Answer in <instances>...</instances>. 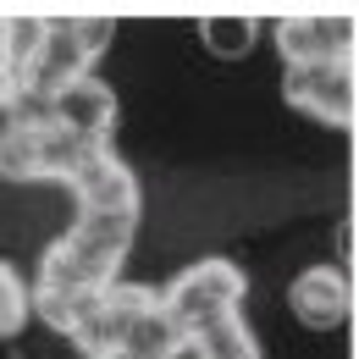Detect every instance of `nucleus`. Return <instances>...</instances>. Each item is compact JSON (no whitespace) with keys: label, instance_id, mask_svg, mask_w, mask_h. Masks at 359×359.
Instances as JSON below:
<instances>
[{"label":"nucleus","instance_id":"f257e3e1","mask_svg":"<svg viewBox=\"0 0 359 359\" xmlns=\"http://www.w3.org/2000/svg\"><path fill=\"white\" fill-rule=\"evenodd\" d=\"M155 299L138 287H83L78 293V332L72 343L83 348V359H122L133 320L149 310Z\"/></svg>","mask_w":359,"mask_h":359},{"label":"nucleus","instance_id":"f03ea898","mask_svg":"<svg viewBox=\"0 0 359 359\" xmlns=\"http://www.w3.org/2000/svg\"><path fill=\"white\" fill-rule=\"evenodd\" d=\"M287 100L315 122H354V72L348 61H310L287 67Z\"/></svg>","mask_w":359,"mask_h":359},{"label":"nucleus","instance_id":"7ed1b4c3","mask_svg":"<svg viewBox=\"0 0 359 359\" xmlns=\"http://www.w3.org/2000/svg\"><path fill=\"white\" fill-rule=\"evenodd\" d=\"M89 67H94V55L83 50V39L72 34V22H55V28H50V45L39 50V61H34L28 78H17L11 89H28V94H39V100L55 105V94H67L72 83L89 78Z\"/></svg>","mask_w":359,"mask_h":359},{"label":"nucleus","instance_id":"20e7f679","mask_svg":"<svg viewBox=\"0 0 359 359\" xmlns=\"http://www.w3.org/2000/svg\"><path fill=\"white\" fill-rule=\"evenodd\" d=\"M276 50L287 55V67L348 61V50H354V22H348V17H282V22H276Z\"/></svg>","mask_w":359,"mask_h":359},{"label":"nucleus","instance_id":"39448f33","mask_svg":"<svg viewBox=\"0 0 359 359\" xmlns=\"http://www.w3.org/2000/svg\"><path fill=\"white\" fill-rule=\"evenodd\" d=\"M116 266H122L116 255L94 249L89 238H78V232H67V238L45 255L39 282H45V287H67V293H83V287H116Z\"/></svg>","mask_w":359,"mask_h":359},{"label":"nucleus","instance_id":"423d86ee","mask_svg":"<svg viewBox=\"0 0 359 359\" xmlns=\"http://www.w3.org/2000/svg\"><path fill=\"white\" fill-rule=\"evenodd\" d=\"M72 194H78V205H83V210H138V182H133V172H128L105 144H94L89 161L78 166Z\"/></svg>","mask_w":359,"mask_h":359},{"label":"nucleus","instance_id":"0eeeda50","mask_svg":"<svg viewBox=\"0 0 359 359\" xmlns=\"http://www.w3.org/2000/svg\"><path fill=\"white\" fill-rule=\"evenodd\" d=\"M50 116H55V128H67V133L89 138V144H105L111 122H116V94L105 89L100 78H83V83H72L67 94H55Z\"/></svg>","mask_w":359,"mask_h":359},{"label":"nucleus","instance_id":"6e6552de","mask_svg":"<svg viewBox=\"0 0 359 359\" xmlns=\"http://www.w3.org/2000/svg\"><path fill=\"white\" fill-rule=\"evenodd\" d=\"M287 304H293V315H299L304 326H337V320L348 315V282H343L337 271L315 266V271H304V276L293 282Z\"/></svg>","mask_w":359,"mask_h":359},{"label":"nucleus","instance_id":"1a4fd4ad","mask_svg":"<svg viewBox=\"0 0 359 359\" xmlns=\"http://www.w3.org/2000/svg\"><path fill=\"white\" fill-rule=\"evenodd\" d=\"M161 304H166V310L177 315V326L188 332V343H194L199 332H210V326H222L226 315H238V310H232V304L222 299V293H210V287H205V282H199L194 271H182L177 282L166 287V299H161Z\"/></svg>","mask_w":359,"mask_h":359},{"label":"nucleus","instance_id":"9d476101","mask_svg":"<svg viewBox=\"0 0 359 359\" xmlns=\"http://www.w3.org/2000/svg\"><path fill=\"white\" fill-rule=\"evenodd\" d=\"M182 348H188V332L177 326V315L166 310V304H149V310L133 320L122 359H177Z\"/></svg>","mask_w":359,"mask_h":359},{"label":"nucleus","instance_id":"9b49d317","mask_svg":"<svg viewBox=\"0 0 359 359\" xmlns=\"http://www.w3.org/2000/svg\"><path fill=\"white\" fill-rule=\"evenodd\" d=\"M78 238H89L94 249H105V255H128V243H133L138 232V210H83V222L72 226Z\"/></svg>","mask_w":359,"mask_h":359},{"label":"nucleus","instance_id":"f8f14e48","mask_svg":"<svg viewBox=\"0 0 359 359\" xmlns=\"http://www.w3.org/2000/svg\"><path fill=\"white\" fill-rule=\"evenodd\" d=\"M199 34H205V50H210V55L238 61V55H249V50H255L260 22H255V17H243V11H226V17H205V22H199Z\"/></svg>","mask_w":359,"mask_h":359},{"label":"nucleus","instance_id":"ddd939ff","mask_svg":"<svg viewBox=\"0 0 359 359\" xmlns=\"http://www.w3.org/2000/svg\"><path fill=\"white\" fill-rule=\"evenodd\" d=\"M50 28L55 22H45V17H11L6 22V61H11V83L17 78H28V67L39 61V50L50 45Z\"/></svg>","mask_w":359,"mask_h":359},{"label":"nucleus","instance_id":"4468645a","mask_svg":"<svg viewBox=\"0 0 359 359\" xmlns=\"http://www.w3.org/2000/svg\"><path fill=\"white\" fill-rule=\"evenodd\" d=\"M194 354L199 359H260V348H255L249 326H243L238 315H226L222 326H210V332L194 337Z\"/></svg>","mask_w":359,"mask_h":359},{"label":"nucleus","instance_id":"2eb2a0df","mask_svg":"<svg viewBox=\"0 0 359 359\" xmlns=\"http://www.w3.org/2000/svg\"><path fill=\"white\" fill-rule=\"evenodd\" d=\"M6 172L22 182L45 177V128H22V122H11V133H6Z\"/></svg>","mask_w":359,"mask_h":359},{"label":"nucleus","instance_id":"dca6fc26","mask_svg":"<svg viewBox=\"0 0 359 359\" xmlns=\"http://www.w3.org/2000/svg\"><path fill=\"white\" fill-rule=\"evenodd\" d=\"M89 138H78V133H67V128H55V122H50L45 128V177H78V166H83V161H89Z\"/></svg>","mask_w":359,"mask_h":359},{"label":"nucleus","instance_id":"f3484780","mask_svg":"<svg viewBox=\"0 0 359 359\" xmlns=\"http://www.w3.org/2000/svg\"><path fill=\"white\" fill-rule=\"evenodd\" d=\"M34 310H39V320H50L55 332H78V293H67V287H45L39 282V293H34Z\"/></svg>","mask_w":359,"mask_h":359},{"label":"nucleus","instance_id":"a211bd4d","mask_svg":"<svg viewBox=\"0 0 359 359\" xmlns=\"http://www.w3.org/2000/svg\"><path fill=\"white\" fill-rule=\"evenodd\" d=\"M194 276H199L210 293H222L232 310L243 304V287H249V282H243V271L232 266V260H199V266H194Z\"/></svg>","mask_w":359,"mask_h":359},{"label":"nucleus","instance_id":"6ab92c4d","mask_svg":"<svg viewBox=\"0 0 359 359\" xmlns=\"http://www.w3.org/2000/svg\"><path fill=\"white\" fill-rule=\"evenodd\" d=\"M22 320H28V293H22L17 271L6 266L0 271V332L11 337V332H22Z\"/></svg>","mask_w":359,"mask_h":359},{"label":"nucleus","instance_id":"aec40b11","mask_svg":"<svg viewBox=\"0 0 359 359\" xmlns=\"http://www.w3.org/2000/svg\"><path fill=\"white\" fill-rule=\"evenodd\" d=\"M72 34H78L83 50L100 61V55L111 50V39H116V17H72Z\"/></svg>","mask_w":359,"mask_h":359}]
</instances>
